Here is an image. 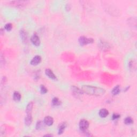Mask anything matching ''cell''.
Segmentation results:
<instances>
[{
    "label": "cell",
    "mask_w": 137,
    "mask_h": 137,
    "mask_svg": "<svg viewBox=\"0 0 137 137\" xmlns=\"http://www.w3.org/2000/svg\"><path fill=\"white\" fill-rule=\"evenodd\" d=\"M81 90L83 93L95 96H102L106 93V90L104 88L87 85L82 86Z\"/></svg>",
    "instance_id": "6da1fadb"
},
{
    "label": "cell",
    "mask_w": 137,
    "mask_h": 137,
    "mask_svg": "<svg viewBox=\"0 0 137 137\" xmlns=\"http://www.w3.org/2000/svg\"><path fill=\"white\" fill-rule=\"evenodd\" d=\"M33 107V103L32 102H29L27 106L26 109V115H32Z\"/></svg>",
    "instance_id": "7c38bea8"
},
{
    "label": "cell",
    "mask_w": 137,
    "mask_h": 137,
    "mask_svg": "<svg viewBox=\"0 0 137 137\" xmlns=\"http://www.w3.org/2000/svg\"><path fill=\"white\" fill-rule=\"evenodd\" d=\"M71 90H72V93L74 94V95H75L77 97L81 96L83 93V92L82 90H80L78 87H77L75 86H72V87H71Z\"/></svg>",
    "instance_id": "8992f818"
},
{
    "label": "cell",
    "mask_w": 137,
    "mask_h": 137,
    "mask_svg": "<svg viewBox=\"0 0 137 137\" xmlns=\"http://www.w3.org/2000/svg\"><path fill=\"white\" fill-rule=\"evenodd\" d=\"M43 122L44 124L47 126H52L54 123V119L51 116H46L44 118Z\"/></svg>",
    "instance_id": "9c48e42d"
},
{
    "label": "cell",
    "mask_w": 137,
    "mask_h": 137,
    "mask_svg": "<svg viewBox=\"0 0 137 137\" xmlns=\"http://www.w3.org/2000/svg\"><path fill=\"white\" fill-rule=\"evenodd\" d=\"M67 126V124L65 122H63L59 125L58 127V134L59 135H61L63 134L64 132L65 128Z\"/></svg>",
    "instance_id": "30bf717a"
},
{
    "label": "cell",
    "mask_w": 137,
    "mask_h": 137,
    "mask_svg": "<svg viewBox=\"0 0 137 137\" xmlns=\"http://www.w3.org/2000/svg\"><path fill=\"white\" fill-rule=\"evenodd\" d=\"M13 28V25L11 23H7L4 26V29L7 31H10Z\"/></svg>",
    "instance_id": "44dd1931"
},
{
    "label": "cell",
    "mask_w": 137,
    "mask_h": 137,
    "mask_svg": "<svg viewBox=\"0 0 137 137\" xmlns=\"http://www.w3.org/2000/svg\"><path fill=\"white\" fill-rule=\"evenodd\" d=\"M99 115L101 117L105 118L109 115V111L106 109H101L99 112Z\"/></svg>",
    "instance_id": "4fadbf2b"
},
{
    "label": "cell",
    "mask_w": 137,
    "mask_h": 137,
    "mask_svg": "<svg viewBox=\"0 0 137 137\" xmlns=\"http://www.w3.org/2000/svg\"><path fill=\"white\" fill-rule=\"evenodd\" d=\"M44 137H53V135H44Z\"/></svg>",
    "instance_id": "cb8c5ba5"
},
{
    "label": "cell",
    "mask_w": 137,
    "mask_h": 137,
    "mask_svg": "<svg viewBox=\"0 0 137 137\" xmlns=\"http://www.w3.org/2000/svg\"><path fill=\"white\" fill-rule=\"evenodd\" d=\"M52 105L54 106H60L61 105V101L59 100V99L57 97H54L52 101Z\"/></svg>",
    "instance_id": "ac0fdd59"
},
{
    "label": "cell",
    "mask_w": 137,
    "mask_h": 137,
    "mask_svg": "<svg viewBox=\"0 0 137 137\" xmlns=\"http://www.w3.org/2000/svg\"><path fill=\"white\" fill-rule=\"evenodd\" d=\"M20 37H21L23 42L24 43L27 42V40H28L27 34L26 32L23 29H22L21 30H20Z\"/></svg>",
    "instance_id": "8fae6325"
},
{
    "label": "cell",
    "mask_w": 137,
    "mask_h": 137,
    "mask_svg": "<svg viewBox=\"0 0 137 137\" xmlns=\"http://www.w3.org/2000/svg\"><path fill=\"white\" fill-rule=\"evenodd\" d=\"M28 2L27 1H11V4H13L14 5H15L16 7H18V5L22 6L24 5L25 4H27Z\"/></svg>",
    "instance_id": "9a60e30c"
},
{
    "label": "cell",
    "mask_w": 137,
    "mask_h": 137,
    "mask_svg": "<svg viewBox=\"0 0 137 137\" xmlns=\"http://www.w3.org/2000/svg\"><path fill=\"white\" fill-rule=\"evenodd\" d=\"M45 74L48 77V78L50 79H52L53 80H56L57 79V77L55 75V74L54 73L53 71L51 70L49 68H47L45 70Z\"/></svg>",
    "instance_id": "ba28073f"
},
{
    "label": "cell",
    "mask_w": 137,
    "mask_h": 137,
    "mask_svg": "<svg viewBox=\"0 0 137 137\" xmlns=\"http://www.w3.org/2000/svg\"><path fill=\"white\" fill-rule=\"evenodd\" d=\"M90 126V123L85 119H82L80 121L79 123V127L80 131H85L88 129Z\"/></svg>",
    "instance_id": "277c9868"
},
{
    "label": "cell",
    "mask_w": 137,
    "mask_h": 137,
    "mask_svg": "<svg viewBox=\"0 0 137 137\" xmlns=\"http://www.w3.org/2000/svg\"><path fill=\"white\" fill-rule=\"evenodd\" d=\"M120 92H121L120 86L119 85H117V86H116L112 90L111 94L113 95H118L119 93H120Z\"/></svg>",
    "instance_id": "e0dca14e"
},
{
    "label": "cell",
    "mask_w": 137,
    "mask_h": 137,
    "mask_svg": "<svg viewBox=\"0 0 137 137\" xmlns=\"http://www.w3.org/2000/svg\"><path fill=\"white\" fill-rule=\"evenodd\" d=\"M22 99V96L18 92H14L13 94V99L16 102H18Z\"/></svg>",
    "instance_id": "2e32d148"
},
{
    "label": "cell",
    "mask_w": 137,
    "mask_h": 137,
    "mask_svg": "<svg viewBox=\"0 0 137 137\" xmlns=\"http://www.w3.org/2000/svg\"><path fill=\"white\" fill-rule=\"evenodd\" d=\"M120 117H121L120 115L117 114H114L112 116V119L113 120H117L118 119L120 118Z\"/></svg>",
    "instance_id": "603a6c76"
},
{
    "label": "cell",
    "mask_w": 137,
    "mask_h": 137,
    "mask_svg": "<svg viewBox=\"0 0 137 137\" xmlns=\"http://www.w3.org/2000/svg\"><path fill=\"white\" fill-rule=\"evenodd\" d=\"M124 123L126 125H130L133 123V119L131 117H127L124 120Z\"/></svg>",
    "instance_id": "d6986e66"
},
{
    "label": "cell",
    "mask_w": 137,
    "mask_h": 137,
    "mask_svg": "<svg viewBox=\"0 0 137 137\" xmlns=\"http://www.w3.org/2000/svg\"><path fill=\"white\" fill-rule=\"evenodd\" d=\"M44 122L43 123L41 121H39L37 122L36 124V129L37 130H41L44 127Z\"/></svg>",
    "instance_id": "ffe728a7"
},
{
    "label": "cell",
    "mask_w": 137,
    "mask_h": 137,
    "mask_svg": "<svg viewBox=\"0 0 137 137\" xmlns=\"http://www.w3.org/2000/svg\"><path fill=\"white\" fill-rule=\"evenodd\" d=\"M33 121L32 115H26L25 118V124L26 126H30Z\"/></svg>",
    "instance_id": "5bb4252c"
},
{
    "label": "cell",
    "mask_w": 137,
    "mask_h": 137,
    "mask_svg": "<svg viewBox=\"0 0 137 137\" xmlns=\"http://www.w3.org/2000/svg\"><path fill=\"white\" fill-rule=\"evenodd\" d=\"M41 59H42V58H41L40 56L37 55L34 56V57L32 59L30 64L32 65H37L39 63H40V62H41Z\"/></svg>",
    "instance_id": "52a82bcc"
},
{
    "label": "cell",
    "mask_w": 137,
    "mask_h": 137,
    "mask_svg": "<svg viewBox=\"0 0 137 137\" xmlns=\"http://www.w3.org/2000/svg\"><path fill=\"white\" fill-rule=\"evenodd\" d=\"M31 42L35 46H39L40 44V40L37 34H34L31 38Z\"/></svg>",
    "instance_id": "5b68a950"
},
{
    "label": "cell",
    "mask_w": 137,
    "mask_h": 137,
    "mask_svg": "<svg viewBox=\"0 0 137 137\" xmlns=\"http://www.w3.org/2000/svg\"><path fill=\"white\" fill-rule=\"evenodd\" d=\"M40 92L41 94H44L47 93L48 92V90L47 89V88L44 86V85H41L40 87Z\"/></svg>",
    "instance_id": "7402d4cb"
},
{
    "label": "cell",
    "mask_w": 137,
    "mask_h": 137,
    "mask_svg": "<svg viewBox=\"0 0 137 137\" xmlns=\"http://www.w3.org/2000/svg\"><path fill=\"white\" fill-rule=\"evenodd\" d=\"M100 48L103 52H107L110 49L111 46L110 44L105 41L100 40L99 43Z\"/></svg>",
    "instance_id": "3957f363"
},
{
    "label": "cell",
    "mask_w": 137,
    "mask_h": 137,
    "mask_svg": "<svg viewBox=\"0 0 137 137\" xmlns=\"http://www.w3.org/2000/svg\"><path fill=\"white\" fill-rule=\"evenodd\" d=\"M78 41L80 45L85 46L88 44L92 43L94 42V40L93 38H88L85 36H82L79 38Z\"/></svg>",
    "instance_id": "7a4b0ae2"
}]
</instances>
